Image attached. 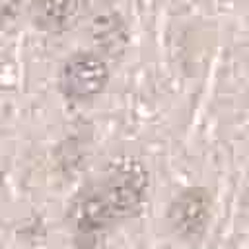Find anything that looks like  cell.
<instances>
[{"label": "cell", "instance_id": "3", "mask_svg": "<svg viewBox=\"0 0 249 249\" xmlns=\"http://www.w3.org/2000/svg\"><path fill=\"white\" fill-rule=\"evenodd\" d=\"M212 200L206 189L191 187L173 198L167 208V220L171 230L181 239H196L206 231L210 222Z\"/></svg>", "mask_w": 249, "mask_h": 249}, {"label": "cell", "instance_id": "2", "mask_svg": "<svg viewBox=\"0 0 249 249\" xmlns=\"http://www.w3.org/2000/svg\"><path fill=\"white\" fill-rule=\"evenodd\" d=\"M109 82L107 62L89 51L70 54L58 72V88L70 101L82 103L97 97Z\"/></svg>", "mask_w": 249, "mask_h": 249}, {"label": "cell", "instance_id": "1", "mask_svg": "<svg viewBox=\"0 0 249 249\" xmlns=\"http://www.w3.org/2000/svg\"><path fill=\"white\" fill-rule=\"evenodd\" d=\"M148 191V171L134 156L117 158L105 175L86 187L70 204L68 220L76 235L95 239L115 224L132 218Z\"/></svg>", "mask_w": 249, "mask_h": 249}, {"label": "cell", "instance_id": "4", "mask_svg": "<svg viewBox=\"0 0 249 249\" xmlns=\"http://www.w3.org/2000/svg\"><path fill=\"white\" fill-rule=\"evenodd\" d=\"M82 0H29V18L47 33H64L80 18Z\"/></svg>", "mask_w": 249, "mask_h": 249}]
</instances>
